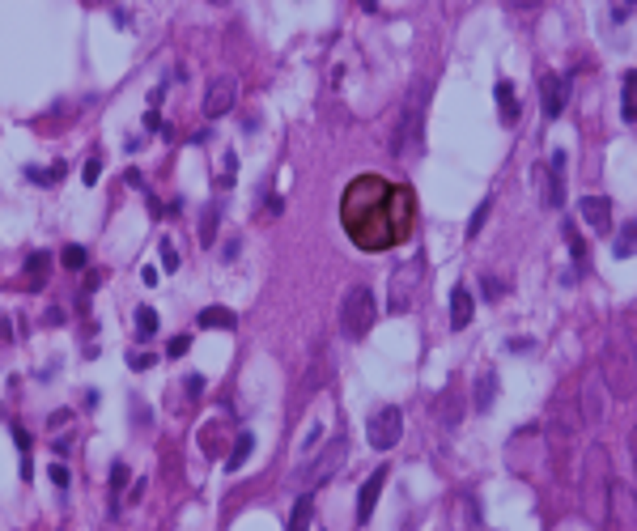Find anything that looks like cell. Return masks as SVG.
<instances>
[{
  "mask_svg": "<svg viewBox=\"0 0 637 531\" xmlns=\"http://www.w3.org/2000/svg\"><path fill=\"white\" fill-rule=\"evenodd\" d=\"M340 225L353 238V247L370 251H396L416 230V196L408 183H391L382 174H357L340 191Z\"/></svg>",
  "mask_w": 637,
  "mask_h": 531,
  "instance_id": "cell-1",
  "label": "cell"
},
{
  "mask_svg": "<svg viewBox=\"0 0 637 531\" xmlns=\"http://www.w3.org/2000/svg\"><path fill=\"white\" fill-rule=\"evenodd\" d=\"M374 323H378V298H374V289L353 285L345 293V302H340V332H345L349 340H365Z\"/></svg>",
  "mask_w": 637,
  "mask_h": 531,
  "instance_id": "cell-2",
  "label": "cell"
},
{
  "mask_svg": "<svg viewBox=\"0 0 637 531\" xmlns=\"http://www.w3.org/2000/svg\"><path fill=\"white\" fill-rule=\"evenodd\" d=\"M425 94H429V85H421V90H412L408 94V107H404V115H400V123H396V132H391V154H404L408 149V140H416L421 145V119H425Z\"/></svg>",
  "mask_w": 637,
  "mask_h": 531,
  "instance_id": "cell-3",
  "label": "cell"
},
{
  "mask_svg": "<svg viewBox=\"0 0 637 531\" xmlns=\"http://www.w3.org/2000/svg\"><path fill=\"white\" fill-rule=\"evenodd\" d=\"M400 438H404V413L396 408V404L370 413V421H365V442H370L374 450H391Z\"/></svg>",
  "mask_w": 637,
  "mask_h": 531,
  "instance_id": "cell-4",
  "label": "cell"
},
{
  "mask_svg": "<svg viewBox=\"0 0 637 531\" xmlns=\"http://www.w3.org/2000/svg\"><path fill=\"white\" fill-rule=\"evenodd\" d=\"M421 276H425V264H421V260L404 264L396 276H391V289H387V315H404V311L412 306L416 289H421Z\"/></svg>",
  "mask_w": 637,
  "mask_h": 531,
  "instance_id": "cell-5",
  "label": "cell"
},
{
  "mask_svg": "<svg viewBox=\"0 0 637 531\" xmlns=\"http://www.w3.org/2000/svg\"><path fill=\"white\" fill-rule=\"evenodd\" d=\"M535 179H540V200L548 209L565 205V149H557V154L535 170Z\"/></svg>",
  "mask_w": 637,
  "mask_h": 531,
  "instance_id": "cell-6",
  "label": "cell"
},
{
  "mask_svg": "<svg viewBox=\"0 0 637 531\" xmlns=\"http://www.w3.org/2000/svg\"><path fill=\"white\" fill-rule=\"evenodd\" d=\"M570 103V77H557V72H544L540 77V111L544 119H557Z\"/></svg>",
  "mask_w": 637,
  "mask_h": 531,
  "instance_id": "cell-7",
  "label": "cell"
},
{
  "mask_svg": "<svg viewBox=\"0 0 637 531\" xmlns=\"http://www.w3.org/2000/svg\"><path fill=\"white\" fill-rule=\"evenodd\" d=\"M234 98H238V81L230 77V72H222V77H213L208 81V94H204V115H226L234 107Z\"/></svg>",
  "mask_w": 637,
  "mask_h": 531,
  "instance_id": "cell-8",
  "label": "cell"
},
{
  "mask_svg": "<svg viewBox=\"0 0 637 531\" xmlns=\"http://www.w3.org/2000/svg\"><path fill=\"white\" fill-rule=\"evenodd\" d=\"M340 464H345V434L332 438V446H327L323 455H318V459L306 468V476H298V480H306V485H323V480H327Z\"/></svg>",
  "mask_w": 637,
  "mask_h": 531,
  "instance_id": "cell-9",
  "label": "cell"
},
{
  "mask_svg": "<svg viewBox=\"0 0 637 531\" xmlns=\"http://www.w3.org/2000/svg\"><path fill=\"white\" fill-rule=\"evenodd\" d=\"M578 213H582L586 225H591V234H612V200L607 196H582Z\"/></svg>",
  "mask_w": 637,
  "mask_h": 531,
  "instance_id": "cell-10",
  "label": "cell"
},
{
  "mask_svg": "<svg viewBox=\"0 0 637 531\" xmlns=\"http://www.w3.org/2000/svg\"><path fill=\"white\" fill-rule=\"evenodd\" d=\"M382 485H387V468H374L370 476H365V485L357 489V527L370 523V514H374V506H378Z\"/></svg>",
  "mask_w": 637,
  "mask_h": 531,
  "instance_id": "cell-11",
  "label": "cell"
},
{
  "mask_svg": "<svg viewBox=\"0 0 637 531\" xmlns=\"http://www.w3.org/2000/svg\"><path fill=\"white\" fill-rule=\"evenodd\" d=\"M497 391H501L497 370H493V366L480 370V374H476V391H472V408H476V413H488V408L497 404Z\"/></svg>",
  "mask_w": 637,
  "mask_h": 531,
  "instance_id": "cell-12",
  "label": "cell"
},
{
  "mask_svg": "<svg viewBox=\"0 0 637 531\" xmlns=\"http://www.w3.org/2000/svg\"><path fill=\"white\" fill-rule=\"evenodd\" d=\"M472 311H476V302H472L468 285H455V293H451V327L455 332H463L472 323Z\"/></svg>",
  "mask_w": 637,
  "mask_h": 531,
  "instance_id": "cell-13",
  "label": "cell"
},
{
  "mask_svg": "<svg viewBox=\"0 0 637 531\" xmlns=\"http://www.w3.org/2000/svg\"><path fill=\"white\" fill-rule=\"evenodd\" d=\"M222 200H208L204 213H200V247H213L217 242V225H222Z\"/></svg>",
  "mask_w": 637,
  "mask_h": 531,
  "instance_id": "cell-14",
  "label": "cell"
},
{
  "mask_svg": "<svg viewBox=\"0 0 637 531\" xmlns=\"http://www.w3.org/2000/svg\"><path fill=\"white\" fill-rule=\"evenodd\" d=\"M195 323H200V327H222V332H234V327H238V315L226 311V306H204L200 315H195Z\"/></svg>",
  "mask_w": 637,
  "mask_h": 531,
  "instance_id": "cell-15",
  "label": "cell"
},
{
  "mask_svg": "<svg viewBox=\"0 0 637 531\" xmlns=\"http://www.w3.org/2000/svg\"><path fill=\"white\" fill-rule=\"evenodd\" d=\"M561 234H565V247H570V256H574V272H570V276L586 272V238L578 234V225L565 221V230H561Z\"/></svg>",
  "mask_w": 637,
  "mask_h": 531,
  "instance_id": "cell-16",
  "label": "cell"
},
{
  "mask_svg": "<svg viewBox=\"0 0 637 531\" xmlns=\"http://www.w3.org/2000/svg\"><path fill=\"white\" fill-rule=\"evenodd\" d=\"M47 272H52V256H47V251H34V256L26 260V289H43Z\"/></svg>",
  "mask_w": 637,
  "mask_h": 531,
  "instance_id": "cell-17",
  "label": "cell"
},
{
  "mask_svg": "<svg viewBox=\"0 0 637 531\" xmlns=\"http://www.w3.org/2000/svg\"><path fill=\"white\" fill-rule=\"evenodd\" d=\"M497 115L501 123H519V98H514V85L506 77L497 81Z\"/></svg>",
  "mask_w": 637,
  "mask_h": 531,
  "instance_id": "cell-18",
  "label": "cell"
},
{
  "mask_svg": "<svg viewBox=\"0 0 637 531\" xmlns=\"http://www.w3.org/2000/svg\"><path fill=\"white\" fill-rule=\"evenodd\" d=\"M633 94H637V72L625 68V81H620V119H625V128H633V119H637V111H633Z\"/></svg>",
  "mask_w": 637,
  "mask_h": 531,
  "instance_id": "cell-19",
  "label": "cell"
},
{
  "mask_svg": "<svg viewBox=\"0 0 637 531\" xmlns=\"http://www.w3.org/2000/svg\"><path fill=\"white\" fill-rule=\"evenodd\" d=\"M132 323H136V344H149V340L158 336V311H149V306H136Z\"/></svg>",
  "mask_w": 637,
  "mask_h": 531,
  "instance_id": "cell-20",
  "label": "cell"
},
{
  "mask_svg": "<svg viewBox=\"0 0 637 531\" xmlns=\"http://www.w3.org/2000/svg\"><path fill=\"white\" fill-rule=\"evenodd\" d=\"M310 514H314V497H310V493H302L298 501H293V514H289V531H302V527L310 523Z\"/></svg>",
  "mask_w": 637,
  "mask_h": 531,
  "instance_id": "cell-21",
  "label": "cell"
},
{
  "mask_svg": "<svg viewBox=\"0 0 637 531\" xmlns=\"http://www.w3.org/2000/svg\"><path fill=\"white\" fill-rule=\"evenodd\" d=\"M251 446H255V438H251V434H238V438H234V450H230V459H226V472H238L242 464H247Z\"/></svg>",
  "mask_w": 637,
  "mask_h": 531,
  "instance_id": "cell-22",
  "label": "cell"
},
{
  "mask_svg": "<svg viewBox=\"0 0 637 531\" xmlns=\"http://www.w3.org/2000/svg\"><path fill=\"white\" fill-rule=\"evenodd\" d=\"M488 213H493V196H484L480 205H476V213H472V221H468V238H476V234L484 230V221H488Z\"/></svg>",
  "mask_w": 637,
  "mask_h": 531,
  "instance_id": "cell-23",
  "label": "cell"
},
{
  "mask_svg": "<svg viewBox=\"0 0 637 531\" xmlns=\"http://www.w3.org/2000/svg\"><path fill=\"white\" fill-rule=\"evenodd\" d=\"M85 260H89V256H85V247H77V242H68V247L60 251V264H64V268H72V272H81V268H85Z\"/></svg>",
  "mask_w": 637,
  "mask_h": 531,
  "instance_id": "cell-24",
  "label": "cell"
},
{
  "mask_svg": "<svg viewBox=\"0 0 637 531\" xmlns=\"http://www.w3.org/2000/svg\"><path fill=\"white\" fill-rule=\"evenodd\" d=\"M60 174H64V162H56L52 170H39V166H26V179H30V183H39V187H47V183H56Z\"/></svg>",
  "mask_w": 637,
  "mask_h": 531,
  "instance_id": "cell-25",
  "label": "cell"
},
{
  "mask_svg": "<svg viewBox=\"0 0 637 531\" xmlns=\"http://www.w3.org/2000/svg\"><path fill=\"white\" fill-rule=\"evenodd\" d=\"M633 230H637V225H633V221H625V234H620L616 242H612V256H616V260H629V256H633Z\"/></svg>",
  "mask_w": 637,
  "mask_h": 531,
  "instance_id": "cell-26",
  "label": "cell"
},
{
  "mask_svg": "<svg viewBox=\"0 0 637 531\" xmlns=\"http://www.w3.org/2000/svg\"><path fill=\"white\" fill-rule=\"evenodd\" d=\"M158 256H162V268H166V272H179V247L170 242V238L158 242Z\"/></svg>",
  "mask_w": 637,
  "mask_h": 531,
  "instance_id": "cell-27",
  "label": "cell"
},
{
  "mask_svg": "<svg viewBox=\"0 0 637 531\" xmlns=\"http://www.w3.org/2000/svg\"><path fill=\"white\" fill-rule=\"evenodd\" d=\"M234 179H238V154L226 149V158H222V187H234Z\"/></svg>",
  "mask_w": 637,
  "mask_h": 531,
  "instance_id": "cell-28",
  "label": "cell"
},
{
  "mask_svg": "<svg viewBox=\"0 0 637 531\" xmlns=\"http://www.w3.org/2000/svg\"><path fill=\"white\" fill-rule=\"evenodd\" d=\"M128 366H132L136 374H144V370H153V366H158V353H140V348H132V353H128Z\"/></svg>",
  "mask_w": 637,
  "mask_h": 531,
  "instance_id": "cell-29",
  "label": "cell"
},
{
  "mask_svg": "<svg viewBox=\"0 0 637 531\" xmlns=\"http://www.w3.org/2000/svg\"><path fill=\"white\" fill-rule=\"evenodd\" d=\"M506 281H493V276H484V281H480V293H484V302H497V298H506Z\"/></svg>",
  "mask_w": 637,
  "mask_h": 531,
  "instance_id": "cell-30",
  "label": "cell"
},
{
  "mask_svg": "<svg viewBox=\"0 0 637 531\" xmlns=\"http://www.w3.org/2000/svg\"><path fill=\"white\" fill-rule=\"evenodd\" d=\"M47 476H52V485H56V489H60V493H64V489H68V480H72V472H68V468H64V464H52V468H47Z\"/></svg>",
  "mask_w": 637,
  "mask_h": 531,
  "instance_id": "cell-31",
  "label": "cell"
},
{
  "mask_svg": "<svg viewBox=\"0 0 637 531\" xmlns=\"http://www.w3.org/2000/svg\"><path fill=\"white\" fill-rule=\"evenodd\" d=\"M9 438L17 442V450H21V455H30V434H26V429H21L17 421H9Z\"/></svg>",
  "mask_w": 637,
  "mask_h": 531,
  "instance_id": "cell-32",
  "label": "cell"
},
{
  "mask_svg": "<svg viewBox=\"0 0 637 531\" xmlns=\"http://www.w3.org/2000/svg\"><path fill=\"white\" fill-rule=\"evenodd\" d=\"M187 348H191V336H175V340L166 344V357H183Z\"/></svg>",
  "mask_w": 637,
  "mask_h": 531,
  "instance_id": "cell-33",
  "label": "cell"
},
{
  "mask_svg": "<svg viewBox=\"0 0 637 531\" xmlns=\"http://www.w3.org/2000/svg\"><path fill=\"white\" fill-rule=\"evenodd\" d=\"M98 174H102V162H98V158H89V162H85V170H81L85 187H94V183H98Z\"/></svg>",
  "mask_w": 637,
  "mask_h": 531,
  "instance_id": "cell-34",
  "label": "cell"
},
{
  "mask_svg": "<svg viewBox=\"0 0 637 531\" xmlns=\"http://www.w3.org/2000/svg\"><path fill=\"white\" fill-rule=\"evenodd\" d=\"M124 485H128V468H124V464H115V468H111V493H119Z\"/></svg>",
  "mask_w": 637,
  "mask_h": 531,
  "instance_id": "cell-35",
  "label": "cell"
},
{
  "mask_svg": "<svg viewBox=\"0 0 637 531\" xmlns=\"http://www.w3.org/2000/svg\"><path fill=\"white\" fill-rule=\"evenodd\" d=\"M238 251H242V238H230V242L222 247V264H234V260H238Z\"/></svg>",
  "mask_w": 637,
  "mask_h": 531,
  "instance_id": "cell-36",
  "label": "cell"
},
{
  "mask_svg": "<svg viewBox=\"0 0 637 531\" xmlns=\"http://www.w3.org/2000/svg\"><path fill=\"white\" fill-rule=\"evenodd\" d=\"M607 17L620 26V21H629V17H633V5H612V9H607Z\"/></svg>",
  "mask_w": 637,
  "mask_h": 531,
  "instance_id": "cell-37",
  "label": "cell"
},
{
  "mask_svg": "<svg viewBox=\"0 0 637 531\" xmlns=\"http://www.w3.org/2000/svg\"><path fill=\"white\" fill-rule=\"evenodd\" d=\"M132 421H136V425L153 421V413H144V399H132Z\"/></svg>",
  "mask_w": 637,
  "mask_h": 531,
  "instance_id": "cell-38",
  "label": "cell"
},
{
  "mask_svg": "<svg viewBox=\"0 0 637 531\" xmlns=\"http://www.w3.org/2000/svg\"><path fill=\"white\" fill-rule=\"evenodd\" d=\"M187 395H191V399H200V395H204V378H200V374H191V378H187Z\"/></svg>",
  "mask_w": 637,
  "mask_h": 531,
  "instance_id": "cell-39",
  "label": "cell"
},
{
  "mask_svg": "<svg viewBox=\"0 0 637 531\" xmlns=\"http://www.w3.org/2000/svg\"><path fill=\"white\" fill-rule=\"evenodd\" d=\"M144 132H166V128H162V115H158V111H144Z\"/></svg>",
  "mask_w": 637,
  "mask_h": 531,
  "instance_id": "cell-40",
  "label": "cell"
},
{
  "mask_svg": "<svg viewBox=\"0 0 637 531\" xmlns=\"http://www.w3.org/2000/svg\"><path fill=\"white\" fill-rule=\"evenodd\" d=\"M43 323H52V327H60V323H64V311H60V306H47V311H43Z\"/></svg>",
  "mask_w": 637,
  "mask_h": 531,
  "instance_id": "cell-41",
  "label": "cell"
},
{
  "mask_svg": "<svg viewBox=\"0 0 637 531\" xmlns=\"http://www.w3.org/2000/svg\"><path fill=\"white\" fill-rule=\"evenodd\" d=\"M318 438H323V425H310V434L302 438V450H310V446H314Z\"/></svg>",
  "mask_w": 637,
  "mask_h": 531,
  "instance_id": "cell-42",
  "label": "cell"
},
{
  "mask_svg": "<svg viewBox=\"0 0 637 531\" xmlns=\"http://www.w3.org/2000/svg\"><path fill=\"white\" fill-rule=\"evenodd\" d=\"M506 348H510V353H527V348H535V340H510Z\"/></svg>",
  "mask_w": 637,
  "mask_h": 531,
  "instance_id": "cell-43",
  "label": "cell"
},
{
  "mask_svg": "<svg viewBox=\"0 0 637 531\" xmlns=\"http://www.w3.org/2000/svg\"><path fill=\"white\" fill-rule=\"evenodd\" d=\"M281 209H285V200H281V196H277V191H272V196H268V213H272V217H277V213H281Z\"/></svg>",
  "mask_w": 637,
  "mask_h": 531,
  "instance_id": "cell-44",
  "label": "cell"
},
{
  "mask_svg": "<svg viewBox=\"0 0 637 531\" xmlns=\"http://www.w3.org/2000/svg\"><path fill=\"white\" fill-rule=\"evenodd\" d=\"M140 281L153 289V285H158V268H140Z\"/></svg>",
  "mask_w": 637,
  "mask_h": 531,
  "instance_id": "cell-45",
  "label": "cell"
},
{
  "mask_svg": "<svg viewBox=\"0 0 637 531\" xmlns=\"http://www.w3.org/2000/svg\"><path fill=\"white\" fill-rule=\"evenodd\" d=\"M34 476V464H30V455H21V480H30Z\"/></svg>",
  "mask_w": 637,
  "mask_h": 531,
  "instance_id": "cell-46",
  "label": "cell"
},
{
  "mask_svg": "<svg viewBox=\"0 0 637 531\" xmlns=\"http://www.w3.org/2000/svg\"><path fill=\"white\" fill-rule=\"evenodd\" d=\"M111 17H115V26H128V21H132L128 9H111Z\"/></svg>",
  "mask_w": 637,
  "mask_h": 531,
  "instance_id": "cell-47",
  "label": "cell"
},
{
  "mask_svg": "<svg viewBox=\"0 0 637 531\" xmlns=\"http://www.w3.org/2000/svg\"><path fill=\"white\" fill-rule=\"evenodd\" d=\"M0 327H5V344H13V319L5 315V319H0Z\"/></svg>",
  "mask_w": 637,
  "mask_h": 531,
  "instance_id": "cell-48",
  "label": "cell"
}]
</instances>
